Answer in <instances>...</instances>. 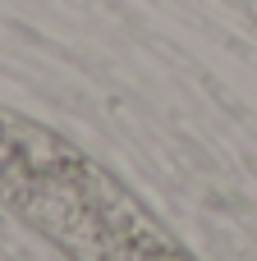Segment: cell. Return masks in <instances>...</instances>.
Masks as SVG:
<instances>
[{"instance_id":"1","label":"cell","mask_w":257,"mask_h":261,"mask_svg":"<svg viewBox=\"0 0 257 261\" xmlns=\"http://www.w3.org/2000/svg\"><path fill=\"white\" fill-rule=\"evenodd\" d=\"M0 206L74 257H179V243L60 133L0 110Z\"/></svg>"}]
</instances>
